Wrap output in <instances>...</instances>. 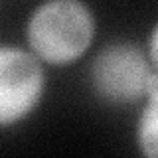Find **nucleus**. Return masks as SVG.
Segmentation results:
<instances>
[{
  "label": "nucleus",
  "mask_w": 158,
  "mask_h": 158,
  "mask_svg": "<svg viewBox=\"0 0 158 158\" xmlns=\"http://www.w3.org/2000/svg\"><path fill=\"white\" fill-rule=\"evenodd\" d=\"M95 36V20L81 0H48L28 20V46L40 59L67 65L87 52Z\"/></svg>",
  "instance_id": "1"
},
{
  "label": "nucleus",
  "mask_w": 158,
  "mask_h": 158,
  "mask_svg": "<svg viewBox=\"0 0 158 158\" xmlns=\"http://www.w3.org/2000/svg\"><path fill=\"white\" fill-rule=\"evenodd\" d=\"M146 56L136 44H109L93 57L89 67L93 89L109 103H132L146 97V81L152 73Z\"/></svg>",
  "instance_id": "2"
},
{
  "label": "nucleus",
  "mask_w": 158,
  "mask_h": 158,
  "mask_svg": "<svg viewBox=\"0 0 158 158\" xmlns=\"http://www.w3.org/2000/svg\"><path fill=\"white\" fill-rule=\"evenodd\" d=\"M44 91L38 57L14 46L0 49V123L8 127L34 111Z\"/></svg>",
  "instance_id": "3"
},
{
  "label": "nucleus",
  "mask_w": 158,
  "mask_h": 158,
  "mask_svg": "<svg viewBox=\"0 0 158 158\" xmlns=\"http://www.w3.org/2000/svg\"><path fill=\"white\" fill-rule=\"evenodd\" d=\"M136 140L146 156L158 158V95L146 97V105L136 125Z\"/></svg>",
  "instance_id": "4"
},
{
  "label": "nucleus",
  "mask_w": 158,
  "mask_h": 158,
  "mask_svg": "<svg viewBox=\"0 0 158 158\" xmlns=\"http://www.w3.org/2000/svg\"><path fill=\"white\" fill-rule=\"evenodd\" d=\"M148 57H150L152 67L158 71V24L154 26L150 34V40H148Z\"/></svg>",
  "instance_id": "5"
},
{
  "label": "nucleus",
  "mask_w": 158,
  "mask_h": 158,
  "mask_svg": "<svg viewBox=\"0 0 158 158\" xmlns=\"http://www.w3.org/2000/svg\"><path fill=\"white\" fill-rule=\"evenodd\" d=\"M156 95H158V71L152 69L146 81V97H156Z\"/></svg>",
  "instance_id": "6"
}]
</instances>
